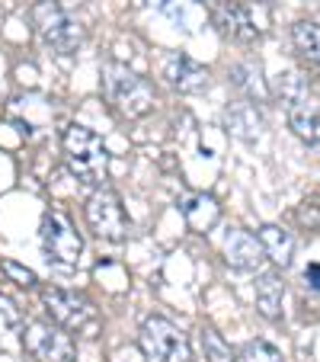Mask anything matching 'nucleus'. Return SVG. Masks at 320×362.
Listing matches in <instances>:
<instances>
[{
  "instance_id": "3",
  "label": "nucleus",
  "mask_w": 320,
  "mask_h": 362,
  "mask_svg": "<svg viewBox=\"0 0 320 362\" xmlns=\"http://www.w3.org/2000/svg\"><path fill=\"white\" fill-rule=\"evenodd\" d=\"M29 20H32V29L39 33V39L52 52H58V55H74L77 48L83 45V26L58 0H39V4H32Z\"/></svg>"
},
{
  "instance_id": "17",
  "label": "nucleus",
  "mask_w": 320,
  "mask_h": 362,
  "mask_svg": "<svg viewBox=\"0 0 320 362\" xmlns=\"http://www.w3.org/2000/svg\"><path fill=\"white\" fill-rule=\"evenodd\" d=\"M288 129L301 138L304 144H320V112L307 103H295L288 110Z\"/></svg>"
},
{
  "instance_id": "7",
  "label": "nucleus",
  "mask_w": 320,
  "mask_h": 362,
  "mask_svg": "<svg viewBox=\"0 0 320 362\" xmlns=\"http://www.w3.org/2000/svg\"><path fill=\"white\" fill-rule=\"evenodd\" d=\"M42 305H45L48 317L55 324H61L71 334H81V330H90L96 324V308L90 305L83 295L68 292V288L58 286H45L42 288Z\"/></svg>"
},
{
  "instance_id": "19",
  "label": "nucleus",
  "mask_w": 320,
  "mask_h": 362,
  "mask_svg": "<svg viewBox=\"0 0 320 362\" xmlns=\"http://www.w3.org/2000/svg\"><path fill=\"white\" fill-rule=\"evenodd\" d=\"M273 90H275V96H279L282 103H285L288 110H292L295 103H304V93H307V83H304V77L298 74V71H282L279 77H275V83H273Z\"/></svg>"
},
{
  "instance_id": "24",
  "label": "nucleus",
  "mask_w": 320,
  "mask_h": 362,
  "mask_svg": "<svg viewBox=\"0 0 320 362\" xmlns=\"http://www.w3.org/2000/svg\"><path fill=\"white\" fill-rule=\"evenodd\" d=\"M307 282H311V288L320 292V263H311V267H307Z\"/></svg>"
},
{
  "instance_id": "8",
  "label": "nucleus",
  "mask_w": 320,
  "mask_h": 362,
  "mask_svg": "<svg viewBox=\"0 0 320 362\" xmlns=\"http://www.w3.org/2000/svg\"><path fill=\"white\" fill-rule=\"evenodd\" d=\"M87 225L102 240H125V234H129V215H125L122 196L116 189L100 186L87 202Z\"/></svg>"
},
{
  "instance_id": "11",
  "label": "nucleus",
  "mask_w": 320,
  "mask_h": 362,
  "mask_svg": "<svg viewBox=\"0 0 320 362\" xmlns=\"http://www.w3.org/2000/svg\"><path fill=\"white\" fill-rule=\"evenodd\" d=\"M164 77L173 90H179V93H198V90L208 87V68L192 62L189 55H179V52L167 55Z\"/></svg>"
},
{
  "instance_id": "2",
  "label": "nucleus",
  "mask_w": 320,
  "mask_h": 362,
  "mask_svg": "<svg viewBox=\"0 0 320 362\" xmlns=\"http://www.w3.org/2000/svg\"><path fill=\"white\" fill-rule=\"evenodd\" d=\"M102 90H106L109 103L125 119H141L154 110V87H150V81L129 71L119 62H109L102 68Z\"/></svg>"
},
{
  "instance_id": "20",
  "label": "nucleus",
  "mask_w": 320,
  "mask_h": 362,
  "mask_svg": "<svg viewBox=\"0 0 320 362\" xmlns=\"http://www.w3.org/2000/svg\"><path fill=\"white\" fill-rule=\"evenodd\" d=\"M198 343H202V356H205V362H234V349H231V343H227L215 327H205L202 334H198Z\"/></svg>"
},
{
  "instance_id": "1",
  "label": "nucleus",
  "mask_w": 320,
  "mask_h": 362,
  "mask_svg": "<svg viewBox=\"0 0 320 362\" xmlns=\"http://www.w3.org/2000/svg\"><path fill=\"white\" fill-rule=\"evenodd\" d=\"M61 151L68 160V170L77 177V183L96 186L100 189L109 173V151L102 144V138L87 125H68L61 135Z\"/></svg>"
},
{
  "instance_id": "12",
  "label": "nucleus",
  "mask_w": 320,
  "mask_h": 362,
  "mask_svg": "<svg viewBox=\"0 0 320 362\" xmlns=\"http://www.w3.org/2000/svg\"><path fill=\"white\" fill-rule=\"evenodd\" d=\"M179 215H183L189 231L208 234L211 228L218 225L221 209H218V202L211 196H205V192H186V196L179 199Z\"/></svg>"
},
{
  "instance_id": "14",
  "label": "nucleus",
  "mask_w": 320,
  "mask_h": 362,
  "mask_svg": "<svg viewBox=\"0 0 320 362\" xmlns=\"http://www.w3.org/2000/svg\"><path fill=\"white\" fill-rule=\"evenodd\" d=\"M282 298H285V282L279 273H259L256 279V311L266 321L282 317Z\"/></svg>"
},
{
  "instance_id": "9",
  "label": "nucleus",
  "mask_w": 320,
  "mask_h": 362,
  "mask_svg": "<svg viewBox=\"0 0 320 362\" xmlns=\"http://www.w3.org/2000/svg\"><path fill=\"white\" fill-rule=\"evenodd\" d=\"M211 20L218 26L221 35L234 42H259L266 33V16L256 20V7H247V4H237V0H221L218 7L211 10Z\"/></svg>"
},
{
  "instance_id": "6",
  "label": "nucleus",
  "mask_w": 320,
  "mask_h": 362,
  "mask_svg": "<svg viewBox=\"0 0 320 362\" xmlns=\"http://www.w3.org/2000/svg\"><path fill=\"white\" fill-rule=\"evenodd\" d=\"M23 346L35 362H74L77 346L71 330L55 321H29L23 327Z\"/></svg>"
},
{
  "instance_id": "18",
  "label": "nucleus",
  "mask_w": 320,
  "mask_h": 362,
  "mask_svg": "<svg viewBox=\"0 0 320 362\" xmlns=\"http://www.w3.org/2000/svg\"><path fill=\"white\" fill-rule=\"evenodd\" d=\"M292 45L307 64H317L320 68V23L301 20L292 26Z\"/></svg>"
},
{
  "instance_id": "25",
  "label": "nucleus",
  "mask_w": 320,
  "mask_h": 362,
  "mask_svg": "<svg viewBox=\"0 0 320 362\" xmlns=\"http://www.w3.org/2000/svg\"><path fill=\"white\" fill-rule=\"evenodd\" d=\"M148 4H154V7H157V10H164V7H167V4H170V0H148Z\"/></svg>"
},
{
  "instance_id": "16",
  "label": "nucleus",
  "mask_w": 320,
  "mask_h": 362,
  "mask_svg": "<svg viewBox=\"0 0 320 362\" xmlns=\"http://www.w3.org/2000/svg\"><path fill=\"white\" fill-rule=\"evenodd\" d=\"M231 83L240 90V93L247 96V100L259 103L269 96V87H266L263 81V68H259V62H240L231 68Z\"/></svg>"
},
{
  "instance_id": "22",
  "label": "nucleus",
  "mask_w": 320,
  "mask_h": 362,
  "mask_svg": "<svg viewBox=\"0 0 320 362\" xmlns=\"http://www.w3.org/2000/svg\"><path fill=\"white\" fill-rule=\"evenodd\" d=\"M240 359L244 362H285L279 349L266 340H250L244 349H240Z\"/></svg>"
},
{
  "instance_id": "21",
  "label": "nucleus",
  "mask_w": 320,
  "mask_h": 362,
  "mask_svg": "<svg viewBox=\"0 0 320 362\" xmlns=\"http://www.w3.org/2000/svg\"><path fill=\"white\" fill-rule=\"evenodd\" d=\"M167 16H173L177 23H183V29H196L205 20V10L198 7V0H170L164 7Z\"/></svg>"
},
{
  "instance_id": "15",
  "label": "nucleus",
  "mask_w": 320,
  "mask_h": 362,
  "mask_svg": "<svg viewBox=\"0 0 320 362\" xmlns=\"http://www.w3.org/2000/svg\"><path fill=\"white\" fill-rule=\"evenodd\" d=\"M259 244H263L266 257L275 263V267H292V257H295V238L279 225H263L259 228Z\"/></svg>"
},
{
  "instance_id": "4",
  "label": "nucleus",
  "mask_w": 320,
  "mask_h": 362,
  "mask_svg": "<svg viewBox=\"0 0 320 362\" xmlns=\"http://www.w3.org/2000/svg\"><path fill=\"white\" fill-rule=\"evenodd\" d=\"M138 346H141L148 362H192V346L186 340V334L160 315H150L141 324Z\"/></svg>"
},
{
  "instance_id": "23",
  "label": "nucleus",
  "mask_w": 320,
  "mask_h": 362,
  "mask_svg": "<svg viewBox=\"0 0 320 362\" xmlns=\"http://www.w3.org/2000/svg\"><path fill=\"white\" fill-rule=\"evenodd\" d=\"M0 269H4V276H7L10 282H16V286H26V288L35 286V273H32V269H26V267H20V263L4 260V263H0Z\"/></svg>"
},
{
  "instance_id": "13",
  "label": "nucleus",
  "mask_w": 320,
  "mask_h": 362,
  "mask_svg": "<svg viewBox=\"0 0 320 362\" xmlns=\"http://www.w3.org/2000/svg\"><path fill=\"white\" fill-rule=\"evenodd\" d=\"M225 129L231 132L234 138L240 141H256L259 132H263V116L259 110L253 106V100H240V103H231L225 110Z\"/></svg>"
},
{
  "instance_id": "10",
  "label": "nucleus",
  "mask_w": 320,
  "mask_h": 362,
  "mask_svg": "<svg viewBox=\"0 0 320 362\" xmlns=\"http://www.w3.org/2000/svg\"><path fill=\"white\" fill-rule=\"evenodd\" d=\"M263 260H269V257H266L259 238H253L250 231L234 228L225 238V263L231 269H237V273H253V269H259Z\"/></svg>"
},
{
  "instance_id": "5",
  "label": "nucleus",
  "mask_w": 320,
  "mask_h": 362,
  "mask_svg": "<svg viewBox=\"0 0 320 362\" xmlns=\"http://www.w3.org/2000/svg\"><path fill=\"white\" fill-rule=\"evenodd\" d=\"M42 250H45V260L55 263V267H77L83 253V238L74 228V221L64 212L52 209L42 218Z\"/></svg>"
}]
</instances>
